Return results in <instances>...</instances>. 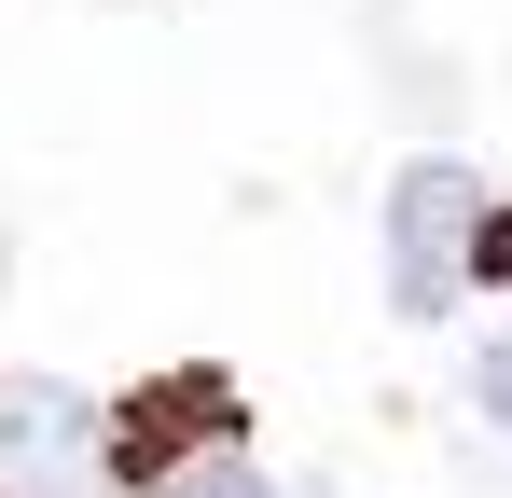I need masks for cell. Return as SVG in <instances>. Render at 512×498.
<instances>
[{
    "instance_id": "obj_1",
    "label": "cell",
    "mask_w": 512,
    "mask_h": 498,
    "mask_svg": "<svg viewBox=\"0 0 512 498\" xmlns=\"http://www.w3.org/2000/svg\"><path fill=\"white\" fill-rule=\"evenodd\" d=\"M471 277H512V208L457 153H416L388 180V305L402 319H443Z\"/></svg>"
},
{
    "instance_id": "obj_2",
    "label": "cell",
    "mask_w": 512,
    "mask_h": 498,
    "mask_svg": "<svg viewBox=\"0 0 512 498\" xmlns=\"http://www.w3.org/2000/svg\"><path fill=\"white\" fill-rule=\"evenodd\" d=\"M194 457H236V388L222 374H153L125 415H97V471H125L139 498L167 471H194Z\"/></svg>"
},
{
    "instance_id": "obj_3",
    "label": "cell",
    "mask_w": 512,
    "mask_h": 498,
    "mask_svg": "<svg viewBox=\"0 0 512 498\" xmlns=\"http://www.w3.org/2000/svg\"><path fill=\"white\" fill-rule=\"evenodd\" d=\"M0 498H97V402L56 374H0Z\"/></svg>"
},
{
    "instance_id": "obj_4",
    "label": "cell",
    "mask_w": 512,
    "mask_h": 498,
    "mask_svg": "<svg viewBox=\"0 0 512 498\" xmlns=\"http://www.w3.org/2000/svg\"><path fill=\"white\" fill-rule=\"evenodd\" d=\"M153 498H277V485H263L250 457H194V471H167Z\"/></svg>"
},
{
    "instance_id": "obj_5",
    "label": "cell",
    "mask_w": 512,
    "mask_h": 498,
    "mask_svg": "<svg viewBox=\"0 0 512 498\" xmlns=\"http://www.w3.org/2000/svg\"><path fill=\"white\" fill-rule=\"evenodd\" d=\"M471 402H485V429H499V443H512V332H499V346H485V360H471Z\"/></svg>"
}]
</instances>
